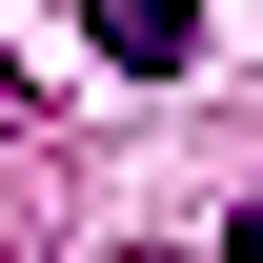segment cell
<instances>
[{
  "mask_svg": "<svg viewBox=\"0 0 263 263\" xmlns=\"http://www.w3.org/2000/svg\"><path fill=\"white\" fill-rule=\"evenodd\" d=\"M81 41L101 61H182V0H81Z\"/></svg>",
  "mask_w": 263,
  "mask_h": 263,
  "instance_id": "obj_1",
  "label": "cell"
},
{
  "mask_svg": "<svg viewBox=\"0 0 263 263\" xmlns=\"http://www.w3.org/2000/svg\"><path fill=\"white\" fill-rule=\"evenodd\" d=\"M223 263H263V202H243V223H223Z\"/></svg>",
  "mask_w": 263,
  "mask_h": 263,
  "instance_id": "obj_2",
  "label": "cell"
}]
</instances>
